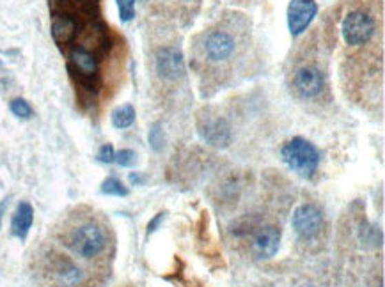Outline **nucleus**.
I'll use <instances>...</instances> for the list:
<instances>
[{"instance_id":"obj_5","label":"nucleus","mask_w":385,"mask_h":287,"mask_svg":"<svg viewBox=\"0 0 385 287\" xmlns=\"http://www.w3.org/2000/svg\"><path fill=\"white\" fill-rule=\"evenodd\" d=\"M107 245L103 229L94 222L79 225L70 237V246L76 255L84 259H92L100 255Z\"/></svg>"},{"instance_id":"obj_15","label":"nucleus","mask_w":385,"mask_h":287,"mask_svg":"<svg viewBox=\"0 0 385 287\" xmlns=\"http://www.w3.org/2000/svg\"><path fill=\"white\" fill-rule=\"evenodd\" d=\"M135 123V109L132 105H121L112 112V126L118 129L130 128Z\"/></svg>"},{"instance_id":"obj_23","label":"nucleus","mask_w":385,"mask_h":287,"mask_svg":"<svg viewBox=\"0 0 385 287\" xmlns=\"http://www.w3.org/2000/svg\"><path fill=\"white\" fill-rule=\"evenodd\" d=\"M162 218H163V215H158V217H156L155 220L151 222V224L147 225V233H153V231H155L156 227H158V224H160V220H162Z\"/></svg>"},{"instance_id":"obj_19","label":"nucleus","mask_w":385,"mask_h":287,"mask_svg":"<svg viewBox=\"0 0 385 287\" xmlns=\"http://www.w3.org/2000/svg\"><path fill=\"white\" fill-rule=\"evenodd\" d=\"M119 9V18H121L123 23H128V21L134 20L135 17V0H116Z\"/></svg>"},{"instance_id":"obj_18","label":"nucleus","mask_w":385,"mask_h":287,"mask_svg":"<svg viewBox=\"0 0 385 287\" xmlns=\"http://www.w3.org/2000/svg\"><path fill=\"white\" fill-rule=\"evenodd\" d=\"M9 109H11L13 116H17L18 119H30L34 114L29 101L23 100V98H14V100L9 103Z\"/></svg>"},{"instance_id":"obj_4","label":"nucleus","mask_w":385,"mask_h":287,"mask_svg":"<svg viewBox=\"0 0 385 287\" xmlns=\"http://www.w3.org/2000/svg\"><path fill=\"white\" fill-rule=\"evenodd\" d=\"M344 43L352 48H364L369 43L375 41L378 32V23L369 11L355 9L344 17L341 25Z\"/></svg>"},{"instance_id":"obj_2","label":"nucleus","mask_w":385,"mask_h":287,"mask_svg":"<svg viewBox=\"0 0 385 287\" xmlns=\"http://www.w3.org/2000/svg\"><path fill=\"white\" fill-rule=\"evenodd\" d=\"M291 89L295 96L304 101L322 100L329 91L325 70L314 61L300 63L291 73Z\"/></svg>"},{"instance_id":"obj_8","label":"nucleus","mask_w":385,"mask_h":287,"mask_svg":"<svg viewBox=\"0 0 385 287\" xmlns=\"http://www.w3.org/2000/svg\"><path fill=\"white\" fill-rule=\"evenodd\" d=\"M70 67L79 76L80 83L91 87L92 80L98 76V59L92 52L85 50L82 46H75L70 54Z\"/></svg>"},{"instance_id":"obj_26","label":"nucleus","mask_w":385,"mask_h":287,"mask_svg":"<svg viewBox=\"0 0 385 287\" xmlns=\"http://www.w3.org/2000/svg\"><path fill=\"white\" fill-rule=\"evenodd\" d=\"M304 287H311V286H304Z\"/></svg>"},{"instance_id":"obj_11","label":"nucleus","mask_w":385,"mask_h":287,"mask_svg":"<svg viewBox=\"0 0 385 287\" xmlns=\"http://www.w3.org/2000/svg\"><path fill=\"white\" fill-rule=\"evenodd\" d=\"M79 25L76 20L70 13H54L52 18V38L57 45L66 46L72 45L73 39L76 38Z\"/></svg>"},{"instance_id":"obj_3","label":"nucleus","mask_w":385,"mask_h":287,"mask_svg":"<svg viewBox=\"0 0 385 287\" xmlns=\"http://www.w3.org/2000/svg\"><path fill=\"white\" fill-rule=\"evenodd\" d=\"M282 160L302 178H313L318 171L320 151L306 138L295 137L282 147Z\"/></svg>"},{"instance_id":"obj_21","label":"nucleus","mask_w":385,"mask_h":287,"mask_svg":"<svg viewBox=\"0 0 385 287\" xmlns=\"http://www.w3.org/2000/svg\"><path fill=\"white\" fill-rule=\"evenodd\" d=\"M121 167H134L135 162H137V154L134 153L132 149H121L116 153V160Z\"/></svg>"},{"instance_id":"obj_7","label":"nucleus","mask_w":385,"mask_h":287,"mask_svg":"<svg viewBox=\"0 0 385 287\" xmlns=\"http://www.w3.org/2000/svg\"><path fill=\"white\" fill-rule=\"evenodd\" d=\"M318 13V4L314 0H291L288 6V27L291 36H300L311 25Z\"/></svg>"},{"instance_id":"obj_20","label":"nucleus","mask_w":385,"mask_h":287,"mask_svg":"<svg viewBox=\"0 0 385 287\" xmlns=\"http://www.w3.org/2000/svg\"><path fill=\"white\" fill-rule=\"evenodd\" d=\"M149 144L155 151H162L165 146V135L160 125H153V128L149 129Z\"/></svg>"},{"instance_id":"obj_16","label":"nucleus","mask_w":385,"mask_h":287,"mask_svg":"<svg viewBox=\"0 0 385 287\" xmlns=\"http://www.w3.org/2000/svg\"><path fill=\"white\" fill-rule=\"evenodd\" d=\"M57 279L64 287H75L82 280V271L72 262H64V266L57 270Z\"/></svg>"},{"instance_id":"obj_10","label":"nucleus","mask_w":385,"mask_h":287,"mask_svg":"<svg viewBox=\"0 0 385 287\" xmlns=\"http://www.w3.org/2000/svg\"><path fill=\"white\" fill-rule=\"evenodd\" d=\"M199 134L214 147H226L231 142V126L224 117H206L199 125Z\"/></svg>"},{"instance_id":"obj_25","label":"nucleus","mask_w":385,"mask_h":287,"mask_svg":"<svg viewBox=\"0 0 385 287\" xmlns=\"http://www.w3.org/2000/svg\"><path fill=\"white\" fill-rule=\"evenodd\" d=\"M6 208H8V199L2 200V202H0V225H2V217H4Z\"/></svg>"},{"instance_id":"obj_17","label":"nucleus","mask_w":385,"mask_h":287,"mask_svg":"<svg viewBox=\"0 0 385 287\" xmlns=\"http://www.w3.org/2000/svg\"><path fill=\"white\" fill-rule=\"evenodd\" d=\"M101 191L105 195H118V197H126L128 195V188L119 181L118 178H107L101 184Z\"/></svg>"},{"instance_id":"obj_22","label":"nucleus","mask_w":385,"mask_h":287,"mask_svg":"<svg viewBox=\"0 0 385 287\" xmlns=\"http://www.w3.org/2000/svg\"><path fill=\"white\" fill-rule=\"evenodd\" d=\"M98 160L101 163H112L116 160V151H114L112 144H103L98 151Z\"/></svg>"},{"instance_id":"obj_14","label":"nucleus","mask_w":385,"mask_h":287,"mask_svg":"<svg viewBox=\"0 0 385 287\" xmlns=\"http://www.w3.org/2000/svg\"><path fill=\"white\" fill-rule=\"evenodd\" d=\"M105 39H107V34L105 29L100 23H91L87 29L84 30V36H82V48L92 52L96 48H101V45H105Z\"/></svg>"},{"instance_id":"obj_1","label":"nucleus","mask_w":385,"mask_h":287,"mask_svg":"<svg viewBox=\"0 0 385 287\" xmlns=\"http://www.w3.org/2000/svg\"><path fill=\"white\" fill-rule=\"evenodd\" d=\"M242 50L240 34L231 27H215L201 38L199 43V59H202L205 66L224 67L235 63V59Z\"/></svg>"},{"instance_id":"obj_12","label":"nucleus","mask_w":385,"mask_h":287,"mask_svg":"<svg viewBox=\"0 0 385 287\" xmlns=\"http://www.w3.org/2000/svg\"><path fill=\"white\" fill-rule=\"evenodd\" d=\"M281 243V233L273 225H267L254 237V254L260 259L273 257L279 250Z\"/></svg>"},{"instance_id":"obj_9","label":"nucleus","mask_w":385,"mask_h":287,"mask_svg":"<svg viewBox=\"0 0 385 287\" xmlns=\"http://www.w3.org/2000/svg\"><path fill=\"white\" fill-rule=\"evenodd\" d=\"M323 217L320 209L313 204H304L295 211L293 227L298 236L314 237L322 231Z\"/></svg>"},{"instance_id":"obj_24","label":"nucleus","mask_w":385,"mask_h":287,"mask_svg":"<svg viewBox=\"0 0 385 287\" xmlns=\"http://www.w3.org/2000/svg\"><path fill=\"white\" fill-rule=\"evenodd\" d=\"M130 181L134 184H143L144 181H146V179H144L143 176H138V174H130Z\"/></svg>"},{"instance_id":"obj_6","label":"nucleus","mask_w":385,"mask_h":287,"mask_svg":"<svg viewBox=\"0 0 385 287\" xmlns=\"http://www.w3.org/2000/svg\"><path fill=\"white\" fill-rule=\"evenodd\" d=\"M155 71L163 82H180L185 78L183 55L174 46H163L155 55Z\"/></svg>"},{"instance_id":"obj_13","label":"nucleus","mask_w":385,"mask_h":287,"mask_svg":"<svg viewBox=\"0 0 385 287\" xmlns=\"http://www.w3.org/2000/svg\"><path fill=\"white\" fill-rule=\"evenodd\" d=\"M34 224V208L29 202H20L13 215V222H11V231L17 237L25 240L29 234L30 227Z\"/></svg>"}]
</instances>
